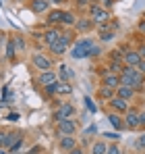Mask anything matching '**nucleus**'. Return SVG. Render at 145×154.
<instances>
[{
	"label": "nucleus",
	"mask_w": 145,
	"mask_h": 154,
	"mask_svg": "<svg viewBox=\"0 0 145 154\" xmlns=\"http://www.w3.org/2000/svg\"><path fill=\"white\" fill-rule=\"evenodd\" d=\"M93 44H96V42H93L91 38H81L79 42L72 44L71 56H72V58H85V56H89V50H91Z\"/></svg>",
	"instance_id": "f257e3e1"
},
{
	"label": "nucleus",
	"mask_w": 145,
	"mask_h": 154,
	"mask_svg": "<svg viewBox=\"0 0 145 154\" xmlns=\"http://www.w3.org/2000/svg\"><path fill=\"white\" fill-rule=\"evenodd\" d=\"M75 117V106L69 102H60L56 112H54V121L60 123V121H67V119H72Z\"/></svg>",
	"instance_id": "f03ea898"
},
{
	"label": "nucleus",
	"mask_w": 145,
	"mask_h": 154,
	"mask_svg": "<svg viewBox=\"0 0 145 154\" xmlns=\"http://www.w3.org/2000/svg\"><path fill=\"white\" fill-rule=\"evenodd\" d=\"M89 19L99 25V23H108L110 21V15H108V11L106 8H102L99 4H91V8H89Z\"/></svg>",
	"instance_id": "7ed1b4c3"
},
{
	"label": "nucleus",
	"mask_w": 145,
	"mask_h": 154,
	"mask_svg": "<svg viewBox=\"0 0 145 154\" xmlns=\"http://www.w3.org/2000/svg\"><path fill=\"white\" fill-rule=\"evenodd\" d=\"M21 146H23V133H21V131H10V133H6V144H4L6 150L17 152Z\"/></svg>",
	"instance_id": "20e7f679"
},
{
	"label": "nucleus",
	"mask_w": 145,
	"mask_h": 154,
	"mask_svg": "<svg viewBox=\"0 0 145 154\" xmlns=\"http://www.w3.org/2000/svg\"><path fill=\"white\" fill-rule=\"evenodd\" d=\"M69 46H71V33H62L60 40L50 46V52L56 54V56H60V54H64V52L69 50Z\"/></svg>",
	"instance_id": "39448f33"
},
{
	"label": "nucleus",
	"mask_w": 145,
	"mask_h": 154,
	"mask_svg": "<svg viewBox=\"0 0 145 154\" xmlns=\"http://www.w3.org/2000/svg\"><path fill=\"white\" fill-rule=\"evenodd\" d=\"M31 63H33V67L40 69V71H50V69H52V60H50L48 56H44L42 52H35V54L31 56Z\"/></svg>",
	"instance_id": "423d86ee"
},
{
	"label": "nucleus",
	"mask_w": 145,
	"mask_h": 154,
	"mask_svg": "<svg viewBox=\"0 0 145 154\" xmlns=\"http://www.w3.org/2000/svg\"><path fill=\"white\" fill-rule=\"evenodd\" d=\"M122 119H124V127L126 129H139V110L129 108Z\"/></svg>",
	"instance_id": "0eeeda50"
},
{
	"label": "nucleus",
	"mask_w": 145,
	"mask_h": 154,
	"mask_svg": "<svg viewBox=\"0 0 145 154\" xmlns=\"http://www.w3.org/2000/svg\"><path fill=\"white\" fill-rule=\"evenodd\" d=\"M102 85H104V88H110V90H116V88L120 85V75H114V73H110V71L106 69L104 75H102Z\"/></svg>",
	"instance_id": "6e6552de"
},
{
	"label": "nucleus",
	"mask_w": 145,
	"mask_h": 154,
	"mask_svg": "<svg viewBox=\"0 0 145 154\" xmlns=\"http://www.w3.org/2000/svg\"><path fill=\"white\" fill-rule=\"evenodd\" d=\"M58 133H60V135H75V133H77V123H75L72 119L60 121V123H58Z\"/></svg>",
	"instance_id": "1a4fd4ad"
},
{
	"label": "nucleus",
	"mask_w": 145,
	"mask_h": 154,
	"mask_svg": "<svg viewBox=\"0 0 145 154\" xmlns=\"http://www.w3.org/2000/svg\"><path fill=\"white\" fill-rule=\"evenodd\" d=\"M108 106H110L114 112H118V115H124V112L129 110V102L122 100V98H118V96H114V98L108 102Z\"/></svg>",
	"instance_id": "9d476101"
},
{
	"label": "nucleus",
	"mask_w": 145,
	"mask_h": 154,
	"mask_svg": "<svg viewBox=\"0 0 145 154\" xmlns=\"http://www.w3.org/2000/svg\"><path fill=\"white\" fill-rule=\"evenodd\" d=\"M75 146H77V137H75V135H60V140H58V148H60V150L71 152Z\"/></svg>",
	"instance_id": "9b49d317"
},
{
	"label": "nucleus",
	"mask_w": 145,
	"mask_h": 154,
	"mask_svg": "<svg viewBox=\"0 0 145 154\" xmlns=\"http://www.w3.org/2000/svg\"><path fill=\"white\" fill-rule=\"evenodd\" d=\"M124 67H137L139 63H141V54H139V50H129L124 52Z\"/></svg>",
	"instance_id": "f8f14e48"
},
{
	"label": "nucleus",
	"mask_w": 145,
	"mask_h": 154,
	"mask_svg": "<svg viewBox=\"0 0 145 154\" xmlns=\"http://www.w3.org/2000/svg\"><path fill=\"white\" fill-rule=\"evenodd\" d=\"M54 81H58V73L56 71H42L40 77H37V83L40 85H50V83H54Z\"/></svg>",
	"instance_id": "ddd939ff"
},
{
	"label": "nucleus",
	"mask_w": 145,
	"mask_h": 154,
	"mask_svg": "<svg viewBox=\"0 0 145 154\" xmlns=\"http://www.w3.org/2000/svg\"><path fill=\"white\" fill-rule=\"evenodd\" d=\"M108 121H110V125L116 129V131H122L124 127V119H122V115H118V112H108Z\"/></svg>",
	"instance_id": "4468645a"
},
{
	"label": "nucleus",
	"mask_w": 145,
	"mask_h": 154,
	"mask_svg": "<svg viewBox=\"0 0 145 154\" xmlns=\"http://www.w3.org/2000/svg\"><path fill=\"white\" fill-rule=\"evenodd\" d=\"M116 96L129 102L131 98H135V90H133V88H129V85H118V88H116Z\"/></svg>",
	"instance_id": "2eb2a0df"
},
{
	"label": "nucleus",
	"mask_w": 145,
	"mask_h": 154,
	"mask_svg": "<svg viewBox=\"0 0 145 154\" xmlns=\"http://www.w3.org/2000/svg\"><path fill=\"white\" fill-rule=\"evenodd\" d=\"M60 35H62V33H60L58 29H48V31H46V33H44L42 38H44V42L48 44V48H50L52 44H56V42L60 40Z\"/></svg>",
	"instance_id": "dca6fc26"
},
{
	"label": "nucleus",
	"mask_w": 145,
	"mask_h": 154,
	"mask_svg": "<svg viewBox=\"0 0 145 154\" xmlns=\"http://www.w3.org/2000/svg\"><path fill=\"white\" fill-rule=\"evenodd\" d=\"M50 8L48 0H31V11L33 13H46Z\"/></svg>",
	"instance_id": "f3484780"
},
{
	"label": "nucleus",
	"mask_w": 145,
	"mask_h": 154,
	"mask_svg": "<svg viewBox=\"0 0 145 154\" xmlns=\"http://www.w3.org/2000/svg\"><path fill=\"white\" fill-rule=\"evenodd\" d=\"M62 13H64V11H50L48 17H46V23H48V25H56V23H62Z\"/></svg>",
	"instance_id": "a211bd4d"
},
{
	"label": "nucleus",
	"mask_w": 145,
	"mask_h": 154,
	"mask_svg": "<svg viewBox=\"0 0 145 154\" xmlns=\"http://www.w3.org/2000/svg\"><path fill=\"white\" fill-rule=\"evenodd\" d=\"M96 25L89 17H85V19H77V23H75V27H77V31H89L91 27Z\"/></svg>",
	"instance_id": "6ab92c4d"
},
{
	"label": "nucleus",
	"mask_w": 145,
	"mask_h": 154,
	"mask_svg": "<svg viewBox=\"0 0 145 154\" xmlns=\"http://www.w3.org/2000/svg\"><path fill=\"white\" fill-rule=\"evenodd\" d=\"M97 96H99L102 100H108V102H110V100L116 96V90H110V88H104V85H102V88L97 90Z\"/></svg>",
	"instance_id": "aec40b11"
},
{
	"label": "nucleus",
	"mask_w": 145,
	"mask_h": 154,
	"mask_svg": "<svg viewBox=\"0 0 145 154\" xmlns=\"http://www.w3.org/2000/svg\"><path fill=\"white\" fill-rule=\"evenodd\" d=\"M71 77H72V71L67 65H60L58 67V81H71Z\"/></svg>",
	"instance_id": "412c9836"
},
{
	"label": "nucleus",
	"mask_w": 145,
	"mask_h": 154,
	"mask_svg": "<svg viewBox=\"0 0 145 154\" xmlns=\"http://www.w3.org/2000/svg\"><path fill=\"white\" fill-rule=\"evenodd\" d=\"M15 56H17L15 40H13V38H8V40H6V58H8V60H15Z\"/></svg>",
	"instance_id": "4be33fe9"
},
{
	"label": "nucleus",
	"mask_w": 145,
	"mask_h": 154,
	"mask_svg": "<svg viewBox=\"0 0 145 154\" xmlns=\"http://www.w3.org/2000/svg\"><path fill=\"white\" fill-rule=\"evenodd\" d=\"M108 152V144L106 142H96L91 146V154H106Z\"/></svg>",
	"instance_id": "5701e85b"
},
{
	"label": "nucleus",
	"mask_w": 145,
	"mask_h": 154,
	"mask_svg": "<svg viewBox=\"0 0 145 154\" xmlns=\"http://www.w3.org/2000/svg\"><path fill=\"white\" fill-rule=\"evenodd\" d=\"M58 94H60V96H71V94H72V88H71V83H69V81H60Z\"/></svg>",
	"instance_id": "b1692460"
},
{
	"label": "nucleus",
	"mask_w": 145,
	"mask_h": 154,
	"mask_svg": "<svg viewBox=\"0 0 145 154\" xmlns=\"http://www.w3.org/2000/svg\"><path fill=\"white\" fill-rule=\"evenodd\" d=\"M122 67H124L122 63H114V60H110V63H108V71H110V73H114V75H120V73H122Z\"/></svg>",
	"instance_id": "393cba45"
},
{
	"label": "nucleus",
	"mask_w": 145,
	"mask_h": 154,
	"mask_svg": "<svg viewBox=\"0 0 145 154\" xmlns=\"http://www.w3.org/2000/svg\"><path fill=\"white\" fill-rule=\"evenodd\" d=\"M58 88H60V81H54V83H50V85L44 88V92H46L48 96H56V94H58Z\"/></svg>",
	"instance_id": "a878e982"
},
{
	"label": "nucleus",
	"mask_w": 145,
	"mask_h": 154,
	"mask_svg": "<svg viewBox=\"0 0 145 154\" xmlns=\"http://www.w3.org/2000/svg\"><path fill=\"white\" fill-rule=\"evenodd\" d=\"M62 23H64V25H75V23H77V17H75L72 13H69V11H64V13H62Z\"/></svg>",
	"instance_id": "bb28decb"
},
{
	"label": "nucleus",
	"mask_w": 145,
	"mask_h": 154,
	"mask_svg": "<svg viewBox=\"0 0 145 154\" xmlns=\"http://www.w3.org/2000/svg\"><path fill=\"white\" fill-rule=\"evenodd\" d=\"M110 60H114V63H122L124 60V52L122 50H112L110 52ZM124 65V63H122Z\"/></svg>",
	"instance_id": "cd10ccee"
},
{
	"label": "nucleus",
	"mask_w": 145,
	"mask_h": 154,
	"mask_svg": "<svg viewBox=\"0 0 145 154\" xmlns=\"http://www.w3.org/2000/svg\"><path fill=\"white\" fill-rule=\"evenodd\" d=\"M13 40H15V48H17V52H23L25 50V40L21 38V35H13Z\"/></svg>",
	"instance_id": "c85d7f7f"
},
{
	"label": "nucleus",
	"mask_w": 145,
	"mask_h": 154,
	"mask_svg": "<svg viewBox=\"0 0 145 154\" xmlns=\"http://www.w3.org/2000/svg\"><path fill=\"white\" fill-rule=\"evenodd\" d=\"M112 40H114V31H104V33H99V42H102V44L112 42Z\"/></svg>",
	"instance_id": "c756f323"
},
{
	"label": "nucleus",
	"mask_w": 145,
	"mask_h": 154,
	"mask_svg": "<svg viewBox=\"0 0 145 154\" xmlns=\"http://www.w3.org/2000/svg\"><path fill=\"white\" fill-rule=\"evenodd\" d=\"M106 154H122V150H120V146H118L116 142H112V144H108V152Z\"/></svg>",
	"instance_id": "7c9ffc66"
},
{
	"label": "nucleus",
	"mask_w": 145,
	"mask_h": 154,
	"mask_svg": "<svg viewBox=\"0 0 145 154\" xmlns=\"http://www.w3.org/2000/svg\"><path fill=\"white\" fill-rule=\"evenodd\" d=\"M99 54H102V46H96V44H93L91 50H89V56H99Z\"/></svg>",
	"instance_id": "2f4dec72"
},
{
	"label": "nucleus",
	"mask_w": 145,
	"mask_h": 154,
	"mask_svg": "<svg viewBox=\"0 0 145 154\" xmlns=\"http://www.w3.org/2000/svg\"><path fill=\"white\" fill-rule=\"evenodd\" d=\"M137 148H139V150H143V148H145V133L139 135V140H137Z\"/></svg>",
	"instance_id": "473e14b6"
},
{
	"label": "nucleus",
	"mask_w": 145,
	"mask_h": 154,
	"mask_svg": "<svg viewBox=\"0 0 145 154\" xmlns=\"http://www.w3.org/2000/svg\"><path fill=\"white\" fill-rule=\"evenodd\" d=\"M4 144H6V131H0V150H4Z\"/></svg>",
	"instance_id": "72a5a7b5"
},
{
	"label": "nucleus",
	"mask_w": 145,
	"mask_h": 154,
	"mask_svg": "<svg viewBox=\"0 0 145 154\" xmlns=\"http://www.w3.org/2000/svg\"><path fill=\"white\" fill-rule=\"evenodd\" d=\"M99 6H102V8H106V11H108V8H110V6H112V0H99Z\"/></svg>",
	"instance_id": "f704fd0d"
},
{
	"label": "nucleus",
	"mask_w": 145,
	"mask_h": 154,
	"mask_svg": "<svg viewBox=\"0 0 145 154\" xmlns=\"http://www.w3.org/2000/svg\"><path fill=\"white\" fill-rule=\"evenodd\" d=\"M139 127H145V110L139 112Z\"/></svg>",
	"instance_id": "c9c22d12"
},
{
	"label": "nucleus",
	"mask_w": 145,
	"mask_h": 154,
	"mask_svg": "<svg viewBox=\"0 0 145 154\" xmlns=\"http://www.w3.org/2000/svg\"><path fill=\"white\" fill-rule=\"evenodd\" d=\"M85 106H87V108H89L91 112H96V106H93V102H91L89 98H85Z\"/></svg>",
	"instance_id": "e433bc0d"
},
{
	"label": "nucleus",
	"mask_w": 145,
	"mask_h": 154,
	"mask_svg": "<svg viewBox=\"0 0 145 154\" xmlns=\"http://www.w3.org/2000/svg\"><path fill=\"white\" fill-rule=\"evenodd\" d=\"M137 69H139V73H141V75H145V60H143V58H141V63L137 65Z\"/></svg>",
	"instance_id": "4c0bfd02"
},
{
	"label": "nucleus",
	"mask_w": 145,
	"mask_h": 154,
	"mask_svg": "<svg viewBox=\"0 0 145 154\" xmlns=\"http://www.w3.org/2000/svg\"><path fill=\"white\" fill-rule=\"evenodd\" d=\"M104 137H108V140H112V142H118V135H116V133H106Z\"/></svg>",
	"instance_id": "58836bf2"
},
{
	"label": "nucleus",
	"mask_w": 145,
	"mask_h": 154,
	"mask_svg": "<svg viewBox=\"0 0 145 154\" xmlns=\"http://www.w3.org/2000/svg\"><path fill=\"white\" fill-rule=\"evenodd\" d=\"M67 154H83V150H81L79 146H75V148H72L71 152H67Z\"/></svg>",
	"instance_id": "ea45409f"
},
{
	"label": "nucleus",
	"mask_w": 145,
	"mask_h": 154,
	"mask_svg": "<svg viewBox=\"0 0 145 154\" xmlns=\"http://www.w3.org/2000/svg\"><path fill=\"white\" fill-rule=\"evenodd\" d=\"M139 54H141V58H143V60H145V44H143V46H141V48H139Z\"/></svg>",
	"instance_id": "a19ab883"
},
{
	"label": "nucleus",
	"mask_w": 145,
	"mask_h": 154,
	"mask_svg": "<svg viewBox=\"0 0 145 154\" xmlns=\"http://www.w3.org/2000/svg\"><path fill=\"white\" fill-rule=\"evenodd\" d=\"M77 2H79V4H81V6H85V4H87V2H89V0H77Z\"/></svg>",
	"instance_id": "79ce46f5"
},
{
	"label": "nucleus",
	"mask_w": 145,
	"mask_h": 154,
	"mask_svg": "<svg viewBox=\"0 0 145 154\" xmlns=\"http://www.w3.org/2000/svg\"><path fill=\"white\" fill-rule=\"evenodd\" d=\"M48 2H54V4H62L64 0H48Z\"/></svg>",
	"instance_id": "37998d69"
},
{
	"label": "nucleus",
	"mask_w": 145,
	"mask_h": 154,
	"mask_svg": "<svg viewBox=\"0 0 145 154\" xmlns=\"http://www.w3.org/2000/svg\"><path fill=\"white\" fill-rule=\"evenodd\" d=\"M139 31H145V21L141 23V25H139Z\"/></svg>",
	"instance_id": "c03bdc74"
},
{
	"label": "nucleus",
	"mask_w": 145,
	"mask_h": 154,
	"mask_svg": "<svg viewBox=\"0 0 145 154\" xmlns=\"http://www.w3.org/2000/svg\"><path fill=\"white\" fill-rule=\"evenodd\" d=\"M0 52H2V40H0Z\"/></svg>",
	"instance_id": "a18cd8bd"
}]
</instances>
